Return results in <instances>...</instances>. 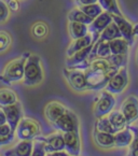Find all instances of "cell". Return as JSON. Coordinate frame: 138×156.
I'll use <instances>...</instances> for the list:
<instances>
[{
  "instance_id": "5b68a950",
  "label": "cell",
  "mask_w": 138,
  "mask_h": 156,
  "mask_svg": "<svg viewBox=\"0 0 138 156\" xmlns=\"http://www.w3.org/2000/svg\"><path fill=\"white\" fill-rule=\"evenodd\" d=\"M63 73L68 82L69 86L76 92H84L88 90V85H86V79L83 70L74 68H64Z\"/></svg>"
},
{
  "instance_id": "60d3db41",
  "label": "cell",
  "mask_w": 138,
  "mask_h": 156,
  "mask_svg": "<svg viewBox=\"0 0 138 156\" xmlns=\"http://www.w3.org/2000/svg\"><path fill=\"white\" fill-rule=\"evenodd\" d=\"M133 34H134V37L138 38V23L133 25Z\"/></svg>"
},
{
  "instance_id": "f35d334b",
  "label": "cell",
  "mask_w": 138,
  "mask_h": 156,
  "mask_svg": "<svg viewBox=\"0 0 138 156\" xmlns=\"http://www.w3.org/2000/svg\"><path fill=\"white\" fill-rule=\"evenodd\" d=\"M77 2L80 5H92V3L98 2V0H77Z\"/></svg>"
},
{
  "instance_id": "ffe728a7",
  "label": "cell",
  "mask_w": 138,
  "mask_h": 156,
  "mask_svg": "<svg viewBox=\"0 0 138 156\" xmlns=\"http://www.w3.org/2000/svg\"><path fill=\"white\" fill-rule=\"evenodd\" d=\"M68 34L72 40L79 39L89 34L88 25L77 22H69L68 24Z\"/></svg>"
},
{
  "instance_id": "ba28073f",
  "label": "cell",
  "mask_w": 138,
  "mask_h": 156,
  "mask_svg": "<svg viewBox=\"0 0 138 156\" xmlns=\"http://www.w3.org/2000/svg\"><path fill=\"white\" fill-rule=\"evenodd\" d=\"M112 22V14L108 13L106 11H103L96 19L92 21V23L88 26L89 27V34L92 36V41L93 43L98 40L99 36H100L101 31H103L109 24Z\"/></svg>"
},
{
  "instance_id": "277c9868",
  "label": "cell",
  "mask_w": 138,
  "mask_h": 156,
  "mask_svg": "<svg viewBox=\"0 0 138 156\" xmlns=\"http://www.w3.org/2000/svg\"><path fill=\"white\" fill-rule=\"evenodd\" d=\"M127 85H129V71L127 67L123 66L111 76L105 87V90L112 95H119L124 92Z\"/></svg>"
},
{
  "instance_id": "cb8c5ba5",
  "label": "cell",
  "mask_w": 138,
  "mask_h": 156,
  "mask_svg": "<svg viewBox=\"0 0 138 156\" xmlns=\"http://www.w3.org/2000/svg\"><path fill=\"white\" fill-rule=\"evenodd\" d=\"M67 19L69 22H77V23H82L85 25H90L93 20L90 19L86 14L80 9H72L71 11L67 14Z\"/></svg>"
},
{
  "instance_id": "9a60e30c",
  "label": "cell",
  "mask_w": 138,
  "mask_h": 156,
  "mask_svg": "<svg viewBox=\"0 0 138 156\" xmlns=\"http://www.w3.org/2000/svg\"><path fill=\"white\" fill-rule=\"evenodd\" d=\"M66 107L58 101H51L44 107V116L51 124H53L66 112Z\"/></svg>"
},
{
  "instance_id": "8992f818",
  "label": "cell",
  "mask_w": 138,
  "mask_h": 156,
  "mask_svg": "<svg viewBox=\"0 0 138 156\" xmlns=\"http://www.w3.org/2000/svg\"><path fill=\"white\" fill-rule=\"evenodd\" d=\"M85 79H86V85L88 90H101L106 87L107 83L111 79V76L114 73H103V72L93 71L91 69L86 68L84 70Z\"/></svg>"
},
{
  "instance_id": "4fadbf2b",
  "label": "cell",
  "mask_w": 138,
  "mask_h": 156,
  "mask_svg": "<svg viewBox=\"0 0 138 156\" xmlns=\"http://www.w3.org/2000/svg\"><path fill=\"white\" fill-rule=\"evenodd\" d=\"M112 21L114 22L117 27L119 28L122 38L124 40H126L127 43L131 46L134 43V40H135V37L133 34V25H132V23H129L124 16L117 15V14H112Z\"/></svg>"
},
{
  "instance_id": "6da1fadb",
  "label": "cell",
  "mask_w": 138,
  "mask_h": 156,
  "mask_svg": "<svg viewBox=\"0 0 138 156\" xmlns=\"http://www.w3.org/2000/svg\"><path fill=\"white\" fill-rule=\"evenodd\" d=\"M44 73L41 65V58L36 54L28 55L24 67L23 83L26 86H36L43 81Z\"/></svg>"
},
{
  "instance_id": "ac0fdd59",
  "label": "cell",
  "mask_w": 138,
  "mask_h": 156,
  "mask_svg": "<svg viewBox=\"0 0 138 156\" xmlns=\"http://www.w3.org/2000/svg\"><path fill=\"white\" fill-rule=\"evenodd\" d=\"M93 139L96 145L103 149H110L114 147V135L108 133H101V131L94 130Z\"/></svg>"
},
{
  "instance_id": "83f0119b",
  "label": "cell",
  "mask_w": 138,
  "mask_h": 156,
  "mask_svg": "<svg viewBox=\"0 0 138 156\" xmlns=\"http://www.w3.org/2000/svg\"><path fill=\"white\" fill-rule=\"evenodd\" d=\"M79 9L81 10V11L84 12L86 15L90 17V19L94 20L96 19L97 16L99 15V14L103 12V9H101V7L99 5L98 2L96 3H92V5H80V8Z\"/></svg>"
},
{
  "instance_id": "484cf974",
  "label": "cell",
  "mask_w": 138,
  "mask_h": 156,
  "mask_svg": "<svg viewBox=\"0 0 138 156\" xmlns=\"http://www.w3.org/2000/svg\"><path fill=\"white\" fill-rule=\"evenodd\" d=\"M98 3L103 9V11L123 16L122 11H121L119 3H118V0H98Z\"/></svg>"
},
{
  "instance_id": "1f68e13d",
  "label": "cell",
  "mask_w": 138,
  "mask_h": 156,
  "mask_svg": "<svg viewBox=\"0 0 138 156\" xmlns=\"http://www.w3.org/2000/svg\"><path fill=\"white\" fill-rule=\"evenodd\" d=\"M11 43H12V38L10 36V34L1 30L0 31V53L5 52L10 48Z\"/></svg>"
},
{
  "instance_id": "30bf717a",
  "label": "cell",
  "mask_w": 138,
  "mask_h": 156,
  "mask_svg": "<svg viewBox=\"0 0 138 156\" xmlns=\"http://www.w3.org/2000/svg\"><path fill=\"white\" fill-rule=\"evenodd\" d=\"M64 145L66 152L71 156L81 155V139L79 135V130L63 133Z\"/></svg>"
},
{
  "instance_id": "f546056e",
  "label": "cell",
  "mask_w": 138,
  "mask_h": 156,
  "mask_svg": "<svg viewBox=\"0 0 138 156\" xmlns=\"http://www.w3.org/2000/svg\"><path fill=\"white\" fill-rule=\"evenodd\" d=\"M49 31V28L46 24L42 23V22H38V23L34 24L31 27V34L34 38L37 39H42L46 36Z\"/></svg>"
},
{
  "instance_id": "e575fe53",
  "label": "cell",
  "mask_w": 138,
  "mask_h": 156,
  "mask_svg": "<svg viewBox=\"0 0 138 156\" xmlns=\"http://www.w3.org/2000/svg\"><path fill=\"white\" fill-rule=\"evenodd\" d=\"M14 131L11 129L10 125L8 123L3 125H0V135L1 136H10V135H13Z\"/></svg>"
},
{
  "instance_id": "3957f363",
  "label": "cell",
  "mask_w": 138,
  "mask_h": 156,
  "mask_svg": "<svg viewBox=\"0 0 138 156\" xmlns=\"http://www.w3.org/2000/svg\"><path fill=\"white\" fill-rule=\"evenodd\" d=\"M20 140H34L41 133V127L37 121L30 117H22L15 129Z\"/></svg>"
},
{
  "instance_id": "d6986e66",
  "label": "cell",
  "mask_w": 138,
  "mask_h": 156,
  "mask_svg": "<svg viewBox=\"0 0 138 156\" xmlns=\"http://www.w3.org/2000/svg\"><path fill=\"white\" fill-rule=\"evenodd\" d=\"M132 140H133V131L129 129V126L114 133V147H129Z\"/></svg>"
},
{
  "instance_id": "52a82bcc",
  "label": "cell",
  "mask_w": 138,
  "mask_h": 156,
  "mask_svg": "<svg viewBox=\"0 0 138 156\" xmlns=\"http://www.w3.org/2000/svg\"><path fill=\"white\" fill-rule=\"evenodd\" d=\"M115 105V98L112 94L108 93L107 90L101 92L100 97L98 100L95 102L94 108H93V112L96 119L103 116H107L109 113L112 111Z\"/></svg>"
},
{
  "instance_id": "603a6c76",
  "label": "cell",
  "mask_w": 138,
  "mask_h": 156,
  "mask_svg": "<svg viewBox=\"0 0 138 156\" xmlns=\"http://www.w3.org/2000/svg\"><path fill=\"white\" fill-rule=\"evenodd\" d=\"M108 119L110 121L111 125L115 129V131L122 130L125 127H127L126 119L121 111H111L108 114Z\"/></svg>"
},
{
  "instance_id": "e0dca14e",
  "label": "cell",
  "mask_w": 138,
  "mask_h": 156,
  "mask_svg": "<svg viewBox=\"0 0 138 156\" xmlns=\"http://www.w3.org/2000/svg\"><path fill=\"white\" fill-rule=\"evenodd\" d=\"M90 44H93L91 34H88L86 36H84V37H82V38H79V39L72 40V42L69 44V46L66 50V56L67 57H70V56L74 55L76 52L86 48V46H89Z\"/></svg>"
},
{
  "instance_id": "7c38bea8",
  "label": "cell",
  "mask_w": 138,
  "mask_h": 156,
  "mask_svg": "<svg viewBox=\"0 0 138 156\" xmlns=\"http://www.w3.org/2000/svg\"><path fill=\"white\" fill-rule=\"evenodd\" d=\"M7 117V123L10 125L11 129L13 131H15L16 126L20 123V121L23 117V109H22V105L19 100L15 103H12L9 106L1 107Z\"/></svg>"
},
{
  "instance_id": "9c48e42d",
  "label": "cell",
  "mask_w": 138,
  "mask_h": 156,
  "mask_svg": "<svg viewBox=\"0 0 138 156\" xmlns=\"http://www.w3.org/2000/svg\"><path fill=\"white\" fill-rule=\"evenodd\" d=\"M53 127L62 133H68V131L79 130V119L76 113L70 110H66V112L53 123Z\"/></svg>"
},
{
  "instance_id": "7a4b0ae2",
  "label": "cell",
  "mask_w": 138,
  "mask_h": 156,
  "mask_svg": "<svg viewBox=\"0 0 138 156\" xmlns=\"http://www.w3.org/2000/svg\"><path fill=\"white\" fill-rule=\"evenodd\" d=\"M29 53H24L23 55L10 60L0 74V82L10 85L12 83L20 82L24 78V67Z\"/></svg>"
},
{
  "instance_id": "4dcf8cb0",
  "label": "cell",
  "mask_w": 138,
  "mask_h": 156,
  "mask_svg": "<svg viewBox=\"0 0 138 156\" xmlns=\"http://www.w3.org/2000/svg\"><path fill=\"white\" fill-rule=\"evenodd\" d=\"M107 58L110 62V64L112 66L117 67V68H121V67L127 65V54H124V55H113V54H111Z\"/></svg>"
},
{
  "instance_id": "ab89813d",
  "label": "cell",
  "mask_w": 138,
  "mask_h": 156,
  "mask_svg": "<svg viewBox=\"0 0 138 156\" xmlns=\"http://www.w3.org/2000/svg\"><path fill=\"white\" fill-rule=\"evenodd\" d=\"M7 123V117H5V114L3 112L2 108L0 107V125H3Z\"/></svg>"
},
{
  "instance_id": "d590c367",
  "label": "cell",
  "mask_w": 138,
  "mask_h": 156,
  "mask_svg": "<svg viewBox=\"0 0 138 156\" xmlns=\"http://www.w3.org/2000/svg\"><path fill=\"white\" fill-rule=\"evenodd\" d=\"M7 5L9 8V10L13 12H17L20 9V1L19 0H8L7 2Z\"/></svg>"
},
{
  "instance_id": "74e56055",
  "label": "cell",
  "mask_w": 138,
  "mask_h": 156,
  "mask_svg": "<svg viewBox=\"0 0 138 156\" xmlns=\"http://www.w3.org/2000/svg\"><path fill=\"white\" fill-rule=\"evenodd\" d=\"M45 156H69V154L66 151H57V152H52V153H48Z\"/></svg>"
},
{
  "instance_id": "b9f144b4",
  "label": "cell",
  "mask_w": 138,
  "mask_h": 156,
  "mask_svg": "<svg viewBox=\"0 0 138 156\" xmlns=\"http://www.w3.org/2000/svg\"><path fill=\"white\" fill-rule=\"evenodd\" d=\"M136 62L138 65V48H137V52H136Z\"/></svg>"
},
{
  "instance_id": "4316f807",
  "label": "cell",
  "mask_w": 138,
  "mask_h": 156,
  "mask_svg": "<svg viewBox=\"0 0 138 156\" xmlns=\"http://www.w3.org/2000/svg\"><path fill=\"white\" fill-rule=\"evenodd\" d=\"M95 130L101 131V133H112V135H114V133H117L107 116L98 117V119H96V122H95Z\"/></svg>"
},
{
  "instance_id": "8fae6325",
  "label": "cell",
  "mask_w": 138,
  "mask_h": 156,
  "mask_svg": "<svg viewBox=\"0 0 138 156\" xmlns=\"http://www.w3.org/2000/svg\"><path fill=\"white\" fill-rule=\"evenodd\" d=\"M121 112L126 119L127 125L133 124L138 119V98L134 95L129 96L121 106Z\"/></svg>"
},
{
  "instance_id": "d4e9b609",
  "label": "cell",
  "mask_w": 138,
  "mask_h": 156,
  "mask_svg": "<svg viewBox=\"0 0 138 156\" xmlns=\"http://www.w3.org/2000/svg\"><path fill=\"white\" fill-rule=\"evenodd\" d=\"M17 101V96L15 92L10 88H0V107H5L15 103Z\"/></svg>"
},
{
  "instance_id": "7402d4cb",
  "label": "cell",
  "mask_w": 138,
  "mask_h": 156,
  "mask_svg": "<svg viewBox=\"0 0 138 156\" xmlns=\"http://www.w3.org/2000/svg\"><path fill=\"white\" fill-rule=\"evenodd\" d=\"M109 46H110L111 54L113 55H124L129 53V44L123 38H118L112 41H109Z\"/></svg>"
},
{
  "instance_id": "8d00e7d4",
  "label": "cell",
  "mask_w": 138,
  "mask_h": 156,
  "mask_svg": "<svg viewBox=\"0 0 138 156\" xmlns=\"http://www.w3.org/2000/svg\"><path fill=\"white\" fill-rule=\"evenodd\" d=\"M13 139H14V133L13 135H10V136H1L0 135V147L10 144V143L13 141Z\"/></svg>"
},
{
  "instance_id": "d6a6232c",
  "label": "cell",
  "mask_w": 138,
  "mask_h": 156,
  "mask_svg": "<svg viewBox=\"0 0 138 156\" xmlns=\"http://www.w3.org/2000/svg\"><path fill=\"white\" fill-rule=\"evenodd\" d=\"M46 152L44 150V142L38 138L34 140V147H32V152L30 156H45Z\"/></svg>"
},
{
  "instance_id": "836d02e7",
  "label": "cell",
  "mask_w": 138,
  "mask_h": 156,
  "mask_svg": "<svg viewBox=\"0 0 138 156\" xmlns=\"http://www.w3.org/2000/svg\"><path fill=\"white\" fill-rule=\"evenodd\" d=\"M10 16V10L3 0H0V23H5Z\"/></svg>"
},
{
  "instance_id": "2e32d148",
  "label": "cell",
  "mask_w": 138,
  "mask_h": 156,
  "mask_svg": "<svg viewBox=\"0 0 138 156\" xmlns=\"http://www.w3.org/2000/svg\"><path fill=\"white\" fill-rule=\"evenodd\" d=\"M34 147V140H21L14 147L5 152V156H30Z\"/></svg>"
},
{
  "instance_id": "5bb4252c",
  "label": "cell",
  "mask_w": 138,
  "mask_h": 156,
  "mask_svg": "<svg viewBox=\"0 0 138 156\" xmlns=\"http://www.w3.org/2000/svg\"><path fill=\"white\" fill-rule=\"evenodd\" d=\"M37 138L44 142V150H45L46 153H52V152L65 150L64 139H63L62 133H53V135L49 136V137H40L39 136Z\"/></svg>"
},
{
  "instance_id": "44dd1931",
  "label": "cell",
  "mask_w": 138,
  "mask_h": 156,
  "mask_svg": "<svg viewBox=\"0 0 138 156\" xmlns=\"http://www.w3.org/2000/svg\"><path fill=\"white\" fill-rule=\"evenodd\" d=\"M118 38H122V36H121V32H120L119 28L117 27L114 22L112 21L106 28H105V29L103 30V31H101L98 40L109 42V41H112V40H114V39H118Z\"/></svg>"
},
{
  "instance_id": "f1b7e54d",
  "label": "cell",
  "mask_w": 138,
  "mask_h": 156,
  "mask_svg": "<svg viewBox=\"0 0 138 156\" xmlns=\"http://www.w3.org/2000/svg\"><path fill=\"white\" fill-rule=\"evenodd\" d=\"M127 126L133 131V140L129 144V151L126 156H138V126Z\"/></svg>"
}]
</instances>
